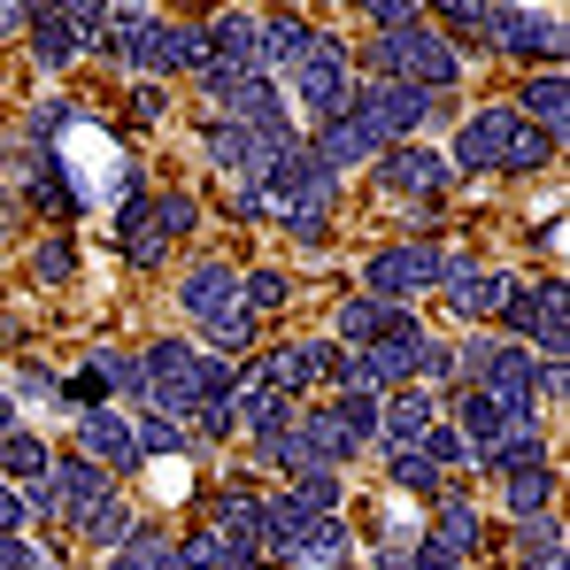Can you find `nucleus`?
<instances>
[{
  "instance_id": "4468645a",
  "label": "nucleus",
  "mask_w": 570,
  "mask_h": 570,
  "mask_svg": "<svg viewBox=\"0 0 570 570\" xmlns=\"http://www.w3.org/2000/svg\"><path fill=\"white\" fill-rule=\"evenodd\" d=\"M308 155H316V170H332V178H340L347 163H371V155H385V147H379V131H363L355 116H324Z\"/></svg>"
},
{
  "instance_id": "9d476101",
  "label": "nucleus",
  "mask_w": 570,
  "mask_h": 570,
  "mask_svg": "<svg viewBox=\"0 0 570 570\" xmlns=\"http://www.w3.org/2000/svg\"><path fill=\"white\" fill-rule=\"evenodd\" d=\"M263 385L271 393H308V385H332V340H293L278 355H263Z\"/></svg>"
},
{
  "instance_id": "2eb2a0df",
  "label": "nucleus",
  "mask_w": 570,
  "mask_h": 570,
  "mask_svg": "<svg viewBox=\"0 0 570 570\" xmlns=\"http://www.w3.org/2000/svg\"><path fill=\"white\" fill-rule=\"evenodd\" d=\"M178 308H186L193 324H216V316L239 308V278H232L224 263H200V271H186V285H178Z\"/></svg>"
},
{
  "instance_id": "0eeeda50",
  "label": "nucleus",
  "mask_w": 570,
  "mask_h": 570,
  "mask_svg": "<svg viewBox=\"0 0 570 570\" xmlns=\"http://www.w3.org/2000/svg\"><path fill=\"white\" fill-rule=\"evenodd\" d=\"M509 139H517V116H509V108H478V116L455 124V155H448V170H501Z\"/></svg>"
},
{
  "instance_id": "c85d7f7f",
  "label": "nucleus",
  "mask_w": 570,
  "mask_h": 570,
  "mask_svg": "<svg viewBox=\"0 0 570 570\" xmlns=\"http://www.w3.org/2000/svg\"><path fill=\"white\" fill-rule=\"evenodd\" d=\"M116 232H124V255L131 263H163V224L147 216V200H124V224Z\"/></svg>"
},
{
  "instance_id": "bb28decb",
  "label": "nucleus",
  "mask_w": 570,
  "mask_h": 570,
  "mask_svg": "<svg viewBox=\"0 0 570 570\" xmlns=\"http://www.w3.org/2000/svg\"><path fill=\"white\" fill-rule=\"evenodd\" d=\"M448 556H471L478 548V509L463 501V493H440V532H432Z\"/></svg>"
},
{
  "instance_id": "473e14b6",
  "label": "nucleus",
  "mask_w": 570,
  "mask_h": 570,
  "mask_svg": "<svg viewBox=\"0 0 570 570\" xmlns=\"http://www.w3.org/2000/svg\"><path fill=\"white\" fill-rule=\"evenodd\" d=\"M0 471H8V478H23V485H31V478H47L55 463H47V448H39L31 432H8V440H0Z\"/></svg>"
},
{
  "instance_id": "7c9ffc66",
  "label": "nucleus",
  "mask_w": 570,
  "mask_h": 570,
  "mask_svg": "<svg viewBox=\"0 0 570 570\" xmlns=\"http://www.w3.org/2000/svg\"><path fill=\"white\" fill-rule=\"evenodd\" d=\"M548 493H556V471L540 463V471H509V509H517V524L524 517H548Z\"/></svg>"
},
{
  "instance_id": "412c9836",
  "label": "nucleus",
  "mask_w": 570,
  "mask_h": 570,
  "mask_svg": "<svg viewBox=\"0 0 570 570\" xmlns=\"http://www.w3.org/2000/svg\"><path fill=\"white\" fill-rule=\"evenodd\" d=\"M263 509H271V501H255L247 485H232V493L216 501V524H208V532H224V540H239V548H263Z\"/></svg>"
},
{
  "instance_id": "09e8293b",
  "label": "nucleus",
  "mask_w": 570,
  "mask_h": 570,
  "mask_svg": "<svg viewBox=\"0 0 570 570\" xmlns=\"http://www.w3.org/2000/svg\"><path fill=\"white\" fill-rule=\"evenodd\" d=\"M455 563H463V556H448L440 540H416V548H409V570H455Z\"/></svg>"
},
{
  "instance_id": "7ed1b4c3",
  "label": "nucleus",
  "mask_w": 570,
  "mask_h": 570,
  "mask_svg": "<svg viewBox=\"0 0 570 570\" xmlns=\"http://www.w3.org/2000/svg\"><path fill=\"white\" fill-rule=\"evenodd\" d=\"M139 363H147V409H155V416H170V424L200 416V347L163 340V347H147Z\"/></svg>"
},
{
  "instance_id": "6ab92c4d",
  "label": "nucleus",
  "mask_w": 570,
  "mask_h": 570,
  "mask_svg": "<svg viewBox=\"0 0 570 570\" xmlns=\"http://www.w3.org/2000/svg\"><path fill=\"white\" fill-rule=\"evenodd\" d=\"M532 347H540V363H563V347H570V293H563V278L540 285V308H532Z\"/></svg>"
},
{
  "instance_id": "49530a36",
  "label": "nucleus",
  "mask_w": 570,
  "mask_h": 570,
  "mask_svg": "<svg viewBox=\"0 0 570 570\" xmlns=\"http://www.w3.org/2000/svg\"><path fill=\"white\" fill-rule=\"evenodd\" d=\"M70 124H78V108H70V100H39V108H31V139H62Z\"/></svg>"
},
{
  "instance_id": "423d86ee",
  "label": "nucleus",
  "mask_w": 570,
  "mask_h": 570,
  "mask_svg": "<svg viewBox=\"0 0 570 570\" xmlns=\"http://www.w3.org/2000/svg\"><path fill=\"white\" fill-rule=\"evenodd\" d=\"M124 62L147 70V78H170V70H200V31L170 23V16H147L131 39H124Z\"/></svg>"
},
{
  "instance_id": "8fccbe9b",
  "label": "nucleus",
  "mask_w": 570,
  "mask_h": 570,
  "mask_svg": "<svg viewBox=\"0 0 570 570\" xmlns=\"http://www.w3.org/2000/svg\"><path fill=\"white\" fill-rule=\"evenodd\" d=\"M163 108H170L163 86H139V94H131V124H163Z\"/></svg>"
},
{
  "instance_id": "f3484780",
  "label": "nucleus",
  "mask_w": 570,
  "mask_h": 570,
  "mask_svg": "<svg viewBox=\"0 0 570 570\" xmlns=\"http://www.w3.org/2000/svg\"><path fill=\"white\" fill-rule=\"evenodd\" d=\"M293 432H301V448H308V463H324V471H340L363 440L347 432V416L340 409H308V416H293Z\"/></svg>"
},
{
  "instance_id": "c9c22d12",
  "label": "nucleus",
  "mask_w": 570,
  "mask_h": 570,
  "mask_svg": "<svg viewBox=\"0 0 570 570\" xmlns=\"http://www.w3.org/2000/svg\"><path fill=\"white\" fill-rule=\"evenodd\" d=\"M278 216L293 224L301 247H324V232H332V200H293V208H278Z\"/></svg>"
},
{
  "instance_id": "79ce46f5",
  "label": "nucleus",
  "mask_w": 570,
  "mask_h": 570,
  "mask_svg": "<svg viewBox=\"0 0 570 570\" xmlns=\"http://www.w3.org/2000/svg\"><path fill=\"white\" fill-rule=\"evenodd\" d=\"M416 455H424V463H432V471H455V463H471V448H463V440H455V432H440V424H432V432H424V440H416Z\"/></svg>"
},
{
  "instance_id": "f704fd0d",
  "label": "nucleus",
  "mask_w": 570,
  "mask_h": 570,
  "mask_svg": "<svg viewBox=\"0 0 570 570\" xmlns=\"http://www.w3.org/2000/svg\"><path fill=\"white\" fill-rule=\"evenodd\" d=\"M131 440H139L147 455H178V448H186V424H170V416H155V409H139V424H131Z\"/></svg>"
},
{
  "instance_id": "37998d69",
  "label": "nucleus",
  "mask_w": 570,
  "mask_h": 570,
  "mask_svg": "<svg viewBox=\"0 0 570 570\" xmlns=\"http://www.w3.org/2000/svg\"><path fill=\"white\" fill-rule=\"evenodd\" d=\"M285 293H293V285H285V271H255V278L239 285V301H247V316H255V308H285Z\"/></svg>"
},
{
  "instance_id": "a19ab883",
  "label": "nucleus",
  "mask_w": 570,
  "mask_h": 570,
  "mask_svg": "<svg viewBox=\"0 0 570 570\" xmlns=\"http://www.w3.org/2000/svg\"><path fill=\"white\" fill-rule=\"evenodd\" d=\"M332 409L347 416V432H355V440H379V393H340Z\"/></svg>"
},
{
  "instance_id": "f03ea898",
  "label": "nucleus",
  "mask_w": 570,
  "mask_h": 570,
  "mask_svg": "<svg viewBox=\"0 0 570 570\" xmlns=\"http://www.w3.org/2000/svg\"><path fill=\"white\" fill-rule=\"evenodd\" d=\"M78 131V124H70ZM55 170H62V186L78 208H94V200H124L131 193V163H124V147L116 139H94V131H78L70 139V155H55Z\"/></svg>"
},
{
  "instance_id": "a211bd4d",
  "label": "nucleus",
  "mask_w": 570,
  "mask_h": 570,
  "mask_svg": "<svg viewBox=\"0 0 570 570\" xmlns=\"http://www.w3.org/2000/svg\"><path fill=\"white\" fill-rule=\"evenodd\" d=\"M393 324H409V308H385V301H371V293H347L340 316H332V332H340L347 347H379Z\"/></svg>"
},
{
  "instance_id": "58836bf2",
  "label": "nucleus",
  "mask_w": 570,
  "mask_h": 570,
  "mask_svg": "<svg viewBox=\"0 0 570 570\" xmlns=\"http://www.w3.org/2000/svg\"><path fill=\"white\" fill-rule=\"evenodd\" d=\"M247 86H255V70H224V62H200V94H208V100H224V108H232V100L247 94Z\"/></svg>"
},
{
  "instance_id": "603ef678",
  "label": "nucleus",
  "mask_w": 570,
  "mask_h": 570,
  "mask_svg": "<svg viewBox=\"0 0 570 570\" xmlns=\"http://www.w3.org/2000/svg\"><path fill=\"white\" fill-rule=\"evenodd\" d=\"M232 208H239V216H247V224H263V216H271V193L239 186V200H232Z\"/></svg>"
},
{
  "instance_id": "ddd939ff",
  "label": "nucleus",
  "mask_w": 570,
  "mask_h": 570,
  "mask_svg": "<svg viewBox=\"0 0 570 570\" xmlns=\"http://www.w3.org/2000/svg\"><path fill=\"white\" fill-rule=\"evenodd\" d=\"M432 409H440V401H432L424 385H393V393L379 401V440L393 448V455H401V448H416V440L432 432Z\"/></svg>"
},
{
  "instance_id": "b1692460",
  "label": "nucleus",
  "mask_w": 570,
  "mask_h": 570,
  "mask_svg": "<svg viewBox=\"0 0 570 570\" xmlns=\"http://www.w3.org/2000/svg\"><path fill=\"white\" fill-rule=\"evenodd\" d=\"M517 556H524V570H563V524L556 517H524L517 524Z\"/></svg>"
},
{
  "instance_id": "5701e85b",
  "label": "nucleus",
  "mask_w": 570,
  "mask_h": 570,
  "mask_svg": "<svg viewBox=\"0 0 570 570\" xmlns=\"http://www.w3.org/2000/svg\"><path fill=\"white\" fill-rule=\"evenodd\" d=\"M563 116H570V86H563V70H540V78L524 86V116H517V124L563 131Z\"/></svg>"
},
{
  "instance_id": "39448f33",
  "label": "nucleus",
  "mask_w": 570,
  "mask_h": 570,
  "mask_svg": "<svg viewBox=\"0 0 570 570\" xmlns=\"http://www.w3.org/2000/svg\"><path fill=\"white\" fill-rule=\"evenodd\" d=\"M363 285H371V301H385V308H409L424 285H440V247H432V239L379 247V255H371V271H363Z\"/></svg>"
},
{
  "instance_id": "a18cd8bd",
  "label": "nucleus",
  "mask_w": 570,
  "mask_h": 570,
  "mask_svg": "<svg viewBox=\"0 0 570 570\" xmlns=\"http://www.w3.org/2000/svg\"><path fill=\"white\" fill-rule=\"evenodd\" d=\"M70 271H78V255H70V239H47V247L31 255V278H47V285H62Z\"/></svg>"
},
{
  "instance_id": "4be33fe9",
  "label": "nucleus",
  "mask_w": 570,
  "mask_h": 570,
  "mask_svg": "<svg viewBox=\"0 0 570 570\" xmlns=\"http://www.w3.org/2000/svg\"><path fill=\"white\" fill-rule=\"evenodd\" d=\"M55 493H62V517L78 524L86 509H100V501H108V471H94V463L78 455V463H62V471H55Z\"/></svg>"
},
{
  "instance_id": "c756f323",
  "label": "nucleus",
  "mask_w": 570,
  "mask_h": 570,
  "mask_svg": "<svg viewBox=\"0 0 570 570\" xmlns=\"http://www.w3.org/2000/svg\"><path fill=\"white\" fill-rule=\"evenodd\" d=\"M285 501L308 509V517H332L340 509V471H293V493Z\"/></svg>"
},
{
  "instance_id": "f8f14e48",
  "label": "nucleus",
  "mask_w": 570,
  "mask_h": 570,
  "mask_svg": "<svg viewBox=\"0 0 570 570\" xmlns=\"http://www.w3.org/2000/svg\"><path fill=\"white\" fill-rule=\"evenodd\" d=\"M493 47H509V55H524V62H532V55H540V62H563V16H556V8H540V16H532V8H501V39H493Z\"/></svg>"
},
{
  "instance_id": "dca6fc26",
  "label": "nucleus",
  "mask_w": 570,
  "mask_h": 570,
  "mask_svg": "<svg viewBox=\"0 0 570 570\" xmlns=\"http://www.w3.org/2000/svg\"><path fill=\"white\" fill-rule=\"evenodd\" d=\"M308 39H316L308 16H263V23H255V70H285V78H293L301 55H308Z\"/></svg>"
},
{
  "instance_id": "20e7f679",
  "label": "nucleus",
  "mask_w": 570,
  "mask_h": 570,
  "mask_svg": "<svg viewBox=\"0 0 570 570\" xmlns=\"http://www.w3.org/2000/svg\"><path fill=\"white\" fill-rule=\"evenodd\" d=\"M293 100H308L316 108V124L324 116H347V100H355V62H347V47L340 39H308V55H301V70H293Z\"/></svg>"
},
{
  "instance_id": "c03bdc74",
  "label": "nucleus",
  "mask_w": 570,
  "mask_h": 570,
  "mask_svg": "<svg viewBox=\"0 0 570 570\" xmlns=\"http://www.w3.org/2000/svg\"><path fill=\"white\" fill-rule=\"evenodd\" d=\"M147 216L163 224V239H178V232H193V200H186V193H155V200H147Z\"/></svg>"
},
{
  "instance_id": "72a5a7b5",
  "label": "nucleus",
  "mask_w": 570,
  "mask_h": 570,
  "mask_svg": "<svg viewBox=\"0 0 570 570\" xmlns=\"http://www.w3.org/2000/svg\"><path fill=\"white\" fill-rule=\"evenodd\" d=\"M200 332H208V340H216V347H224V363H232V355H247V347H255V316H247V301H239V308H232V316H216V324H200Z\"/></svg>"
},
{
  "instance_id": "e433bc0d",
  "label": "nucleus",
  "mask_w": 570,
  "mask_h": 570,
  "mask_svg": "<svg viewBox=\"0 0 570 570\" xmlns=\"http://www.w3.org/2000/svg\"><path fill=\"white\" fill-rule=\"evenodd\" d=\"M340 556H347V524H340V517H316V524H308L301 563H340Z\"/></svg>"
},
{
  "instance_id": "1a4fd4ad",
  "label": "nucleus",
  "mask_w": 570,
  "mask_h": 570,
  "mask_svg": "<svg viewBox=\"0 0 570 570\" xmlns=\"http://www.w3.org/2000/svg\"><path fill=\"white\" fill-rule=\"evenodd\" d=\"M78 448H86V463L94 471H139V440H131V424L116 416V409H78Z\"/></svg>"
},
{
  "instance_id": "6e6d98bb",
  "label": "nucleus",
  "mask_w": 570,
  "mask_h": 570,
  "mask_svg": "<svg viewBox=\"0 0 570 570\" xmlns=\"http://www.w3.org/2000/svg\"><path fill=\"white\" fill-rule=\"evenodd\" d=\"M0 224H8V208H0Z\"/></svg>"
},
{
  "instance_id": "3c124183",
  "label": "nucleus",
  "mask_w": 570,
  "mask_h": 570,
  "mask_svg": "<svg viewBox=\"0 0 570 570\" xmlns=\"http://www.w3.org/2000/svg\"><path fill=\"white\" fill-rule=\"evenodd\" d=\"M16 393H23V401H55L62 385L47 379V371H31V363H23V371H16Z\"/></svg>"
},
{
  "instance_id": "2f4dec72",
  "label": "nucleus",
  "mask_w": 570,
  "mask_h": 570,
  "mask_svg": "<svg viewBox=\"0 0 570 570\" xmlns=\"http://www.w3.org/2000/svg\"><path fill=\"white\" fill-rule=\"evenodd\" d=\"M31 208H47V216H78V200H70V186H62L55 155H39V163H31Z\"/></svg>"
},
{
  "instance_id": "393cba45",
  "label": "nucleus",
  "mask_w": 570,
  "mask_h": 570,
  "mask_svg": "<svg viewBox=\"0 0 570 570\" xmlns=\"http://www.w3.org/2000/svg\"><path fill=\"white\" fill-rule=\"evenodd\" d=\"M78 532H86V548H108V556H116V548H124V540H131L139 524H131V509H124V501L108 493L100 509H86V517H78Z\"/></svg>"
},
{
  "instance_id": "9b49d317",
  "label": "nucleus",
  "mask_w": 570,
  "mask_h": 570,
  "mask_svg": "<svg viewBox=\"0 0 570 570\" xmlns=\"http://www.w3.org/2000/svg\"><path fill=\"white\" fill-rule=\"evenodd\" d=\"M379 186L409 193V200H440L448 193V163L432 147H385L379 155Z\"/></svg>"
},
{
  "instance_id": "864d4df0",
  "label": "nucleus",
  "mask_w": 570,
  "mask_h": 570,
  "mask_svg": "<svg viewBox=\"0 0 570 570\" xmlns=\"http://www.w3.org/2000/svg\"><path fill=\"white\" fill-rule=\"evenodd\" d=\"M8 432H16V401L0 393V440H8Z\"/></svg>"
},
{
  "instance_id": "cd10ccee",
  "label": "nucleus",
  "mask_w": 570,
  "mask_h": 570,
  "mask_svg": "<svg viewBox=\"0 0 570 570\" xmlns=\"http://www.w3.org/2000/svg\"><path fill=\"white\" fill-rule=\"evenodd\" d=\"M556 147H563V131L517 124V139H509V155H501V170H548V163H556Z\"/></svg>"
},
{
  "instance_id": "4c0bfd02",
  "label": "nucleus",
  "mask_w": 570,
  "mask_h": 570,
  "mask_svg": "<svg viewBox=\"0 0 570 570\" xmlns=\"http://www.w3.org/2000/svg\"><path fill=\"white\" fill-rule=\"evenodd\" d=\"M440 23H448V31H471L485 47L501 39V8H440Z\"/></svg>"
},
{
  "instance_id": "aec40b11",
  "label": "nucleus",
  "mask_w": 570,
  "mask_h": 570,
  "mask_svg": "<svg viewBox=\"0 0 570 570\" xmlns=\"http://www.w3.org/2000/svg\"><path fill=\"white\" fill-rule=\"evenodd\" d=\"M23 31H31V47H39V62H47V70H62V62L78 55L70 8H23Z\"/></svg>"
},
{
  "instance_id": "ea45409f",
  "label": "nucleus",
  "mask_w": 570,
  "mask_h": 570,
  "mask_svg": "<svg viewBox=\"0 0 570 570\" xmlns=\"http://www.w3.org/2000/svg\"><path fill=\"white\" fill-rule=\"evenodd\" d=\"M393 485H401V493H440V471H432L416 448H401V455H393Z\"/></svg>"
},
{
  "instance_id": "f257e3e1",
  "label": "nucleus",
  "mask_w": 570,
  "mask_h": 570,
  "mask_svg": "<svg viewBox=\"0 0 570 570\" xmlns=\"http://www.w3.org/2000/svg\"><path fill=\"white\" fill-rule=\"evenodd\" d=\"M379 78H401V86H416V94H448L455 78H463V55L416 16V23H401V31H385V39H371V55H363Z\"/></svg>"
},
{
  "instance_id": "de8ad7c7",
  "label": "nucleus",
  "mask_w": 570,
  "mask_h": 570,
  "mask_svg": "<svg viewBox=\"0 0 570 570\" xmlns=\"http://www.w3.org/2000/svg\"><path fill=\"white\" fill-rule=\"evenodd\" d=\"M416 379L448 385V379H455V347H440V340H424V355H416Z\"/></svg>"
},
{
  "instance_id": "a878e982",
  "label": "nucleus",
  "mask_w": 570,
  "mask_h": 570,
  "mask_svg": "<svg viewBox=\"0 0 570 570\" xmlns=\"http://www.w3.org/2000/svg\"><path fill=\"white\" fill-rule=\"evenodd\" d=\"M108 570H178V548H170L163 532H147V524H139V532L108 556Z\"/></svg>"
},
{
  "instance_id": "5fc2aeb1",
  "label": "nucleus",
  "mask_w": 570,
  "mask_h": 570,
  "mask_svg": "<svg viewBox=\"0 0 570 570\" xmlns=\"http://www.w3.org/2000/svg\"><path fill=\"white\" fill-rule=\"evenodd\" d=\"M0 31H23V8H0Z\"/></svg>"
},
{
  "instance_id": "6e6552de",
  "label": "nucleus",
  "mask_w": 570,
  "mask_h": 570,
  "mask_svg": "<svg viewBox=\"0 0 570 570\" xmlns=\"http://www.w3.org/2000/svg\"><path fill=\"white\" fill-rule=\"evenodd\" d=\"M509 285H517V278L478 271L471 255H440V293H448V308H455V316H501Z\"/></svg>"
}]
</instances>
